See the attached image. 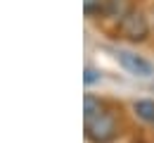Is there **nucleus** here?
Instances as JSON below:
<instances>
[{
	"label": "nucleus",
	"instance_id": "nucleus-1",
	"mask_svg": "<svg viewBox=\"0 0 154 143\" xmlns=\"http://www.w3.org/2000/svg\"><path fill=\"white\" fill-rule=\"evenodd\" d=\"M85 136L95 143H107L116 136V117L102 110L93 96H85Z\"/></svg>",
	"mask_w": 154,
	"mask_h": 143
},
{
	"label": "nucleus",
	"instance_id": "nucleus-2",
	"mask_svg": "<svg viewBox=\"0 0 154 143\" xmlns=\"http://www.w3.org/2000/svg\"><path fill=\"white\" fill-rule=\"evenodd\" d=\"M121 34H123L126 38H131V41H142V38H147V34H149L147 17H145L142 12L131 10V12L121 19Z\"/></svg>",
	"mask_w": 154,
	"mask_h": 143
},
{
	"label": "nucleus",
	"instance_id": "nucleus-3",
	"mask_svg": "<svg viewBox=\"0 0 154 143\" xmlns=\"http://www.w3.org/2000/svg\"><path fill=\"white\" fill-rule=\"evenodd\" d=\"M116 60L123 64V69H128L131 74L135 76H152L154 74V67L147 60H142L140 55L135 53H128V50H116Z\"/></svg>",
	"mask_w": 154,
	"mask_h": 143
},
{
	"label": "nucleus",
	"instance_id": "nucleus-4",
	"mask_svg": "<svg viewBox=\"0 0 154 143\" xmlns=\"http://www.w3.org/2000/svg\"><path fill=\"white\" fill-rule=\"evenodd\" d=\"M135 115L145 122H154V100H135L133 102Z\"/></svg>",
	"mask_w": 154,
	"mask_h": 143
},
{
	"label": "nucleus",
	"instance_id": "nucleus-5",
	"mask_svg": "<svg viewBox=\"0 0 154 143\" xmlns=\"http://www.w3.org/2000/svg\"><path fill=\"white\" fill-rule=\"evenodd\" d=\"M107 12L123 19L128 15V0H107Z\"/></svg>",
	"mask_w": 154,
	"mask_h": 143
},
{
	"label": "nucleus",
	"instance_id": "nucleus-6",
	"mask_svg": "<svg viewBox=\"0 0 154 143\" xmlns=\"http://www.w3.org/2000/svg\"><path fill=\"white\" fill-rule=\"evenodd\" d=\"M83 7H85V15H100L102 10H107V0H83Z\"/></svg>",
	"mask_w": 154,
	"mask_h": 143
},
{
	"label": "nucleus",
	"instance_id": "nucleus-7",
	"mask_svg": "<svg viewBox=\"0 0 154 143\" xmlns=\"http://www.w3.org/2000/svg\"><path fill=\"white\" fill-rule=\"evenodd\" d=\"M95 79H97V76H95V72H93V69L88 67V69H85V83H93Z\"/></svg>",
	"mask_w": 154,
	"mask_h": 143
}]
</instances>
